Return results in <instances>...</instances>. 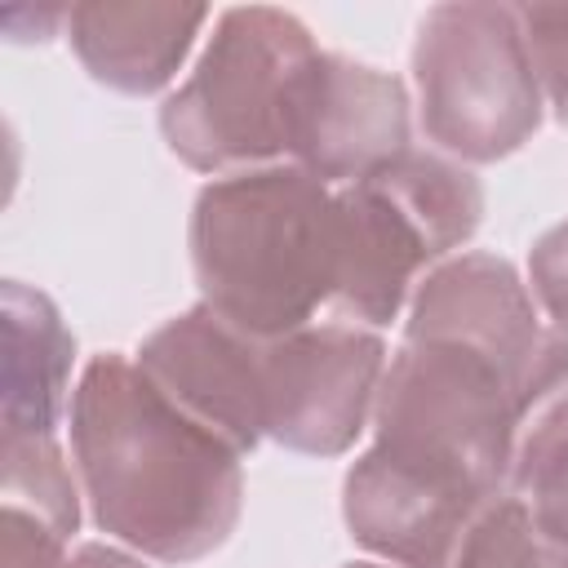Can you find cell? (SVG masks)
I'll use <instances>...</instances> for the list:
<instances>
[{"instance_id": "6da1fadb", "label": "cell", "mask_w": 568, "mask_h": 568, "mask_svg": "<svg viewBox=\"0 0 568 568\" xmlns=\"http://www.w3.org/2000/svg\"><path fill=\"white\" fill-rule=\"evenodd\" d=\"M67 430L89 515L106 537L160 564H195L231 541L244 457L182 413L138 359L93 355L71 390Z\"/></svg>"}, {"instance_id": "7a4b0ae2", "label": "cell", "mask_w": 568, "mask_h": 568, "mask_svg": "<svg viewBox=\"0 0 568 568\" xmlns=\"http://www.w3.org/2000/svg\"><path fill=\"white\" fill-rule=\"evenodd\" d=\"M186 244L200 302L253 337H284L333 306L337 200L297 164L204 182Z\"/></svg>"}, {"instance_id": "3957f363", "label": "cell", "mask_w": 568, "mask_h": 568, "mask_svg": "<svg viewBox=\"0 0 568 568\" xmlns=\"http://www.w3.org/2000/svg\"><path fill=\"white\" fill-rule=\"evenodd\" d=\"M320 58L311 27L271 4L222 9L195 71L164 98V146L195 173L288 164L293 120Z\"/></svg>"}, {"instance_id": "277c9868", "label": "cell", "mask_w": 568, "mask_h": 568, "mask_svg": "<svg viewBox=\"0 0 568 568\" xmlns=\"http://www.w3.org/2000/svg\"><path fill=\"white\" fill-rule=\"evenodd\" d=\"M337 320L386 328L417 284L462 253L484 222L479 178L439 155L408 151L377 173L337 186Z\"/></svg>"}, {"instance_id": "5b68a950", "label": "cell", "mask_w": 568, "mask_h": 568, "mask_svg": "<svg viewBox=\"0 0 568 568\" xmlns=\"http://www.w3.org/2000/svg\"><path fill=\"white\" fill-rule=\"evenodd\" d=\"M515 382L453 342H399L373 404V453L426 484L488 501L510 484Z\"/></svg>"}, {"instance_id": "8992f818", "label": "cell", "mask_w": 568, "mask_h": 568, "mask_svg": "<svg viewBox=\"0 0 568 568\" xmlns=\"http://www.w3.org/2000/svg\"><path fill=\"white\" fill-rule=\"evenodd\" d=\"M417 124L457 164H497L541 129V84L515 4H430L413 40Z\"/></svg>"}, {"instance_id": "52a82bcc", "label": "cell", "mask_w": 568, "mask_h": 568, "mask_svg": "<svg viewBox=\"0 0 568 568\" xmlns=\"http://www.w3.org/2000/svg\"><path fill=\"white\" fill-rule=\"evenodd\" d=\"M390 355L377 328L315 320L262 342L266 439L302 457H342L373 422Z\"/></svg>"}, {"instance_id": "ba28073f", "label": "cell", "mask_w": 568, "mask_h": 568, "mask_svg": "<svg viewBox=\"0 0 568 568\" xmlns=\"http://www.w3.org/2000/svg\"><path fill=\"white\" fill-rule=\"evenodd\" d=\"M408 151L413 102L404 80L346 53L320 49L297 102L288 164L337 191Z\"/></svg>"}, {"instance_id": "9c48e42d", "label": "cell", "mask_w": 568, "mask_h": 568, "mask_svg": "<svg viewBox=\"0 0 568 568\" xmlns=\"http://www.w3.org/2000/svg\"><path fill=\"white\" fill-rule=\"evenodd\" d=\"M262 342L195 302L142 337L138 364L182 413L248 457L266 439Z\"/></svg>"}, {"instance_id": "30bf717a", "label": "cell", "mask_w": 568, "mask_h": 568, "mask_svg": "<svg viewBox=\"0 0 568 568\" xmlns=\"http://www.w3.org/2000/svg\"><path fill=\"white\" fill-rule=\"evenodd\" d=\"M541 311L515 262L497 253H453L413 293L404 337L408 342H453L493 359L519 390L537 346Z\"/></svg>"}, {"instance_id": "8fae6325", "label": "cell", "mask_w": 568, "mask_h": 568, "mask_svg": "<svg viewBox=\"0 0 568 568\" xmlns=\"http://www.w3.org/2000/svg\"><path fill=\"white\" fill-rule=\"evenodd\" d=\"M479 506L484 501L382 462L373 448H364L342 479V519L351 541L390 568H448Z\"/></svg>"}, {"instance_id": "7c38bea8", "label": "cell", "mask_w": 568, "mask_h": 568, "mask_svg": "<svg viewBox=\"0 0 568 568\" xmlns=\"http://www.w3.org/2000/svg\"><path fill=\"white\" fill-rule=\"evenodd\" d=\"M204 22V4L84 0L67 9V44L98 84L124 98H151L173 84Z\"/></svg>"}, {"instance_id": "4fadbf2b", "label": "cell", "mask_w": 568, "mask_h": 568, "mask_svg": "<svg viewBox=\"0 0 568 568\" xmlns=\"http://www.w3.org/2000/svg\"><path fill=\"white\" fill-rule=\"evenodd\" d=\"M0 439L58 435L71 413L75 333L49 293L9 280L0 288Z\"/></svg>"}, {"instance_id": "5bb4252c", "label": "cell", "mask_w": 568, "mask_h": 568, "mask_svg": "<svg viewBox=\"0 0 568 568\" xmlns=\"http://www.w3.org/2000/svg\"><path fill=\"white\" fill-rule=\"evenodd\" d=\"M448 568H568V546L550 537L519 493H497L466 524Z\"/></svg>"}, {"instance_id": "9a60e30c", "label": "cell", "mask_w": 568, "mask_h": 568, "mask_svg": "<svg viewBox=\"0 0 568 568\" xmlns=\"http://www.w3.org/2000/svg\"><path fill=\"white\" fill-rule=\"evenodd\" d=\"M0 497H4V506L49 519L67 537H75V528H80L84 488H80L75 462H67L58 435L0 439Z\"/></svg>"}, {"instance_id": "2e32d148", "label": "cell", "mask_w": 568, "mask_h": 568, "mask_svg": "<svg viewBox=\"0 0 568 568\" xmlns=\"http://www.w3.org/2000/svg\"><path fill=\"white\" fill-rule=\"evenodd\" d=\"M510 493H519L532 519L568 546V426L519 435L510 453Z\"/></svg>"}, {"instance_id": "e0dca14e", "label": "cell", "mask_w": 568, "mask_h": 568, "mask_svg": "<svg viewBox=\"0 0 568 568\" xmlns=\"http://www.w3.org/2000/svg\"><path fill=\"white\" fill-rule=\"evenodd\" d=\"M546 106L568 129V4H515Z\"/></svg>"}, {"instance_id": "ac0fdd59", "label": "cell", "mask_w": 568, "mask_h": 568, "mask_svg": "<svg viewBox=\"0 0 568 568\" xmlns=\"http://www.w3.org/2000/svg\"><path fill=\"white\" fill-rule=\"evenodd\" d=\"M528 293L541 320L568 333V222H555L528 248Z\"/></svg>"}, {"instance_id": "d6986e66", "label": "cell", "mask_w": 568, "mask_h": 568, "mask_svg": "<svg viewBox=\"0 0 568 568\" xmlns=\"http://www.w3.org/2000/svg\"><path fill=\"white\" fill-rule=\"evenodd\" d=\"M67 532H58L49 519L4 506L0 519V568H67Z\"/></svg>"}, {"instance_id": "ffe728a7", "label": "cell", "mask_w": 568, "mask_h": 568, "mask_svg": "<svg viewBox=\"0 0 568 568\" xmlns=\"http://www.w3.org/2000/svg\"><path fill=\"white\" fill-rule=\"evenodd\" d=\"M67 568H151L146 555L129 550V546H111V541H80L67 559Z\"/></svg>"}, {"instance_id": "44dd1931", "label": "cell", "mask_w": 568, "mask_h": 568, "mask_svg": "<svg viewBox=\"0 0 568 568\" xmlns=\"http://www.w3.org/2000/svg\"><path fill=\"white\" fill-rule=\"evenodd\" d=\"M346 568H390V564H346Z\"/></svg>"}]
</instances>
